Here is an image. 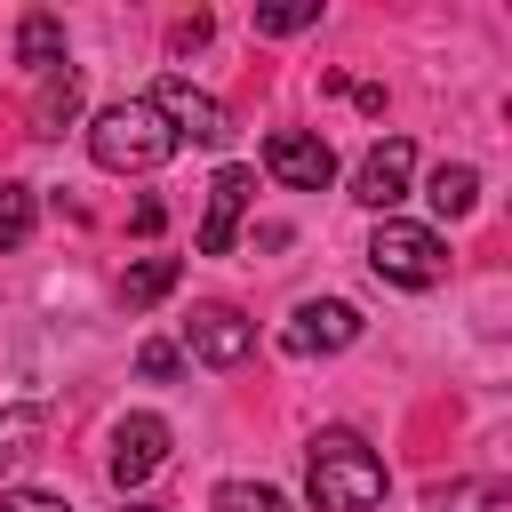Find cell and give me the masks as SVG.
Listing matches in <instances>:
<instances>
[{
	"mask_svg": "<svg viewBox=\"0 0 512 512\" xmlns=\"http://www.w3.org/2000/svg\"><path fill=\"white\" fill-rule=\"evenodd\" d=\"M160 464H168V424L160 416H120L112 424V456H104L112 488H144Z\"/></svg>",
	"mask_w": 512,
	"mask_h": 512,
	"instance_id": "8",
	"label": "cell"
},
{
	"mask_svg": "<svg viewBox=\"0 0 512 512\" xmlns=\"http://www.w3.org/2000/svg\"><path fill=\"white\" fill-rule=\"evenodd\" d=\"M16 64H32V72H56V64H64V24H56L48 8H32V16L16 24Z\"/></svg>",
	"mask_w": 512,
	"mask_h": 512,
	"instance_id": "13",
	"label": "cell"
},
{
	"mask_svg": "<svg viewBox=\"0 0 512 512\" xmlns=\"http://www.w3.org/2000/svg\"><path fill=\"white\" fill-rule=\"evenodd\" d=\"M408 176H416V144H408V136H384V144H368V160H360V176H352V200L376 208V216H392V208L408 200Z\"/></svg>",
	"mask_w": 512,
	"mask_h": 512,
	"instance_id": "6",
	"label": "cell"
},
{
	"mask_svg": "<svg viewBox=\"0 0 512 512\" xmlns=\"http://www.w3.org/2000/svg\"><path fill=\"white\" fill-rule=\"evenodd\" d=\"M88 152H96V168H112V176H144V168H160V160L176 152V136H168V120H160L144 96H128V104H104V112L88 120Z\"/></svg>",
	"mask_w": 512,
	"mask_h": 512,
	"instance_id": "2",
	"label": "cell"
},
{
	"mask_svg": "<svg viewBox=\"0 0 512 512\" xmlns=\"http://www.w3.org/2000/svg\"><path fill=\"white\" fill-rule=\"evenodd\" d=\"M424 504H432V512H488V504H504V488H496V480H448V488H432Z\"/></svg>",
	"mask_w": 512,
	"mask_h": 512,
	"instance_id": "17",
	"label": "cell"
},
{
	"mask_svg": "<svg viewBox=\"0 0 512 512\" xmlns=\"http://www.w3.org/2000/svg\"><path fill=\"white\" fill-rule=\"evenodd\" d=\"M352 336H360V312H352L344 296H312V304H296L288 328H280V344H288L296 360H312V352H344Z\"/></svg>",
	"mask_w": 512,
	"mask_h": 512,
	"instance_id": "7",
	"label": "cell"
},
{
	"mask_svg": "<svg viewBox=\"0 0 512 512\" xmlns=\"http://www.w3.org/2000/svg\"><path fill=\"white\" fill-rule=\"evenodd\" d=\"M368 264H376V280H392V288H440V280H448V240H440L432 224L384 216L376 240H368Z\"/></svg>",
	"mask_w": 512,
	"mask_h": 512,
	"instance_id": "3",
	"label": "cell"
},
{
	"mask_svg": "<svg viewBox=\"0 0 512 512\" xmlns=\"http://www.w3.org/2000/svg\"><path fill=\"white\" fill-rule=\"evenodd\" d=\"M0 512H72V504L48 488H0Z\"/></svg>",
	"mask_w": 512,
	"mask_h": 512,
	"instance_id": "20",
	"label": "cell"
},
{
	"mask_svg": "<svg viewBox=\"0 0 512 512\" xmlns=\"http://www.w3.org/2000/svg\"><path fill=\"white\" fill-rule=\"evenodd\" d=\"M72 112H80V72H40V96H32V136H64L72 128Z\"/></svg>",
	"mask_w": 512,
	"mask_h": 512,
	"instance_id": "11",
	"label": "cell"
},
{
	"mask_svg": "<svg viewBox=\"0 0 512 512\" xmlns=\"http://www.w3.org/2000/svg\"><path fill=\"white\" fill-rule=\"evenodd\" d=\"M248 200H256V168H216V176H208V216H200V256H224V248H232V232H240V216H248Z\"/></svg>",
	"mask_w": 512,
	"mask_h": 512,
	"instance_id": "9",
	"label": "cell"
},
{
	"mask_svg": "<svg viewBox=\"0 0 512 512\" xmlns=\"http://www.w3.org/2000/svg\"><path fill=\"white\" fill-rule=\"evenodd\" d=\"M184 344H192V360H208V368H240V360L256 352V328H248L232 304H200L192 328H184Z\"/></svg>",
	"mask_w": 512,
	"mask_h": 512,
	"instance_id": "10",
	"label": "cell"
},
{
	"mask_svg": "<svg viewBox=\"0 0 512 512\" xmlns=\"http://www.w3.org/2000/svg\"><path fill=\"white\" fill-rule=\"evenodd\" d=\"M32 424H40V416H32V408H0V464H8V456H24V448H32Z\"/></svg>",
	"mask_w": 512,
	"mask_h": 512,
	"instance_id": "19",
	"label": "cell"
},
{
	"mask_svg": "<svg viewBox=\"0 0 512 512\" xmlns=\"http://www.w3.org/2000/svg\"><path fill=\"white\" fill-rule=\"evenodd\" d=\"M144 104H152V112L168 120V136H176V144H224V136H232V112H224V104H216L208 88L176 80V72H168V80H160V88H152Z\"/></svg>",
	"mask_w": 512,
	"mask_h": 512,
	"instance_id": "4",
	"label": "cell"
},
{
	"mask_svg": "<svg viewBox=\"0 0 512 512\" xmlns=\"http://www.w3.org/2000/svg\"><path fill=\"white\" fill-rule=\"evenodd\" d=\"M304 496L312 512H376L384 504V464L360 432H320L304 448Z\"/></svg>",
	"mask_w": 512,
	"mask_h": 512,
	"instance_id": "1",
	"label": "cell"
},
{
	"mask_svg": "<svg viewBox=\"0 0 512 512\" xmlns=\"http://www.w3.org/2000/svg\"><path fill=\"white\" fill-rule=\"evenodd\" d=\"M320 24V0H288V8H256V32H304Z\"/></svg>",
	"mask_w": 512,
	"mask_h": 512,
	"instance_id": "18",
	"label": "cell"
},
{
	"mask_svg": "<svg viewBox=\"0 0 512 512\" xmlns=\"http://www.w3.org/2000/svg\"><path fill=\"white\" fill-rule=\"evenodd\" d=\"M120 512H160V504H120Z\"/></svg>",
	"mask_w": 512,
	"mask_h": 512,
	"instance_id": "22",
	"label": "cell"
},
{
	"mask_svg": "<svg viewBox=\"0 0 512 512\" xmlns=\"http://www.w3.org/2000/svg\"><path fill=\"white\" fill-rule=\"evenodd\" d=\"M208 512H288V496H280L272 480H224V488L208 496Z\"/></svg>",
	"mask_w": 512,
	"mask_h": 512,
	"instance_id": "16",
	"label": "cell"
},
{
	"mask_svg": "<svg viewBox=\"0 0 512 512\" xmlns=\"http://www.w3.org/2000/svg\"><path fill=\"white\" fill-rule=\"evenodd\" d=\"M32 224H40L32 184H0V248H24V240H32Z\"/></svg>",
	"mask_w": 512,
	"mask_h": 512,
	"instance_id": "15",
	"label": "cell"
},
{
	"mask_svg": "<svg viewBox=\"0 0 512 512\" xmlns=\"http://www.w3.org/2000/svg\"><path fill=\"white\" fill-rule=\"evenodd\" d=\"M176 280H184V264H176V256H144V264H128V280H120V304H128V312H144V304H160Z\"/></svg>",
	"mask_w": 512,
	"mask_h": 512,
	"instance_id": "14",
	"label": "cell"
},
{
	"mask_svg": "<svg viewBox=\"0 0 512 512\" xmlns=\"http://www.w3.org/2000/svg\"><path fill=\"white\" fill-rule=\"evenodd\" d=\"M424 200H432V216H472L480 208V168L472 160H440L432 184H424Z\"/></svg>",
	"mask_w": 512,
	"mask_h": 512,
	"instance_id": "12",
	"label": "cell"
},
{
	"mask_svg": "<svg viewBox=\"0 0 512 512\" xmlns=\"http://www.w3.org/2000/svg\"><path fill=\"white\" fill-rule=\"evenodd\" d=\"M264 168H272L288 192H328V184H336V152H328L312 128H272V136H264Z\"/></svg>",
	"mask_w": 512,
	"mask_h": 512,
	"instance_id": "5",
	"label": "cell"
},
{
	"mask_svg": "<svg viewBox=\"0 0 512 512\" xmlns=\"http://www.w3.org/2000/svg\"><path fill=\"white\" fill-rule=\"evenodd\" d=\"M136 368H144V376H176L184 360H176V344H144V352H136Z\"/></svg>",
	"mask_w": 512,
	"mask_h": 512,
	"instance_id": "21",
	"label": "cell"
}]
</instances>
